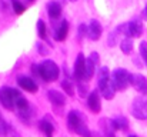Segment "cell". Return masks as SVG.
<instances>
[{
	"label": "cell",
	"mask_w": 147,
	"mask_h": 137,
	"mask_svg": "<svg viewBox=\"0 0 147 137\" xmlns=\"http://www.w3.org/2000/svg\"><path fill=\"white\" fill-rule=\"evenodd\" d=\"M94 66H96V63L89 57L87 60H86V70H84V80H89V79H92L93 77V74H94Z\"/></svg>",
	"instance_id": "obj_17"
},
{
	"label": "cell",
	"mask_w": 147,
	"mask_h": 137,
	"mask_svg": "<svg viewBox=\"0 0 147 137\" xmlns=\"http://www.w3.org/2000/svg\"><path fill=\"white\" fill-rule=\"evenodd\" d=\"M111 123H113V127L116 130H127L129 129V120L123 116L116 117L114 120H111Z\"/></svg>",
	"instance_id": "obj_16"
},
{
	"label": "cell",
	"mask_w": 147,
	"mask_h": 137,
	"mask_svg": "<svg viewBox=\"0 0 147 137\" xmlns=\"http://www.w3.org/2000/svg\"><path fill=\"white\" fill-rule=\"evenodd\" d=\"M143 33V23L140 19H134L126 24V34L130 37H140Z\"/></svg>",
	"instance_id": "obj_7"
},
{
	"label": "cell",
	"mask_w": 147,
	"mask_h": 137,
	"mask_svg": "<svg viewBox=\"0 0 147 137\" xmlns=\"http://www.w3.org/2000/svg\"><path fill=\"white\" fill-rule=\"evenodd\" d=\"M130 84L142 94H147V79L142 74H130Z\"/></svg>",
	"instance_id": "obj_9"
},
{
	"label": "cell",
	"mask_w": 147,
	"mask_h": 137,
	"mask_svg": "<svg viewBox=\"0 0 147 137\" xmlns=\"http://www.w3.org/2000/svg\"><path fill=\"white\" fill-rule=\"evenodd\" d=\"M67 123H69V129L71 132H74L80 136H89L90 134V132L87 130V127H86L83 119L80 117L79 111H74V110L70 111L69 116H67Z\"/></svg>",
	"instance_id": "obj_3"
},
{
	"label": "cell",
	"mask_w": 147,
	"mask_h": 137,
	"mask_svg": "<svg viewBox=\"0 0 147 137\" xmlns=\"http://www.w3.org/2000/svg\"><path fill=\"white\" fill-rule=\"evenodd\" d=\"M120 49H121V51H123L124 54H130L131 50H133V42H131V39H130V37L123 39V40L120 42Z\"/></svg>",
	"instance_id": "obj_18"
},
{
	"label": "cell",
	"mask_w": 147,
	"mask_h": 137,
	"mask_svg": "<svg viewBox=\"0 0 147 137\" xmlns=\"http://www.w3.org/2000/svg\"><path fill=\"white\" fill-rule=\"evenodd\" d=\"M140 54H142V59L144 60V63L147 64V42H142V45H140Z\"/></svg>",
	"instance_id": "obj_23"
},
{
	"label": "cell",
	"mask_w": 147,
	"mask_h": 137,
	"mask_svg": "<svg viewBox=\"0 0 147 137\" xmlns=\"http://www.w3.org/2000/svg\"><path fill=\"white\" fill-rule=\"evenodd\" d=\"M17 96H20V91L14 90L11 87H1L0 89V103L3 104L4 109L13 110L16 107L14 101H16Z\"/></svg>",
	"instance_id": "obj_5"
},
{
	"label": "cell",
	"mask_w": 147,
	"mask_h": 137,
	"mask_svg": "<svg viewBox=\"0 0 147 137\" xmlns=\"http://www.w3.org/2000/svg\"><path fill=\"white\" fill-rule=\"evenodd\" d=\"M84 70H86V59L83 53H79L76 61H74V79L77 82L84 80Z\"/></svg>",
	"instance_id": "obj_8"
},
{
	"label": "cell",
	"mask_w": 147,
	"mask_h": 137,
	"mask_svg": "<svg viewBox=\"0 0 147 137\" xmlns=\"http://www.w3.org/2000/svg\"><path fill=\"white\" fill-rule=\"evenodd\" d=\"M29 1H34V0H29Z\"/></svg>",
	"instance_id": "obj_27"
},
{
	"label": "cell",
	"mask_w": 147,
	"mask_h": 137,
	"mask_svg": "<svg viewBox=\"0 0 147 137\" xmlns=\"http://www.w3.org/2000/svg\"><path fill=\"white\" fill-rule=\"evenodd\" d=\"M37 33H39V37L46 39V24H45L43 20L37 22Z\"/></svg>",
	"instance_id": "obj_21"
},
{
	"label": "cell",
	"mask_w": 147,
	"mask_h": 137,
	"mask_svg": "<svg viewBox=\"0 0 147 137\" xmlns=\"http://www.w3.org/2000/svg\"><path fill=\"white\" fill-rule=\"evenodd\" d=\"M39 126H40V130L45 133V134H47V136H51L53 134V130H54V126L49 123V121H46V120H42L40 123H39Z\"/></svg>",
	"instance_id": "obj_19"
},
{
	"label": "cell",
	"mask_w": 147,
	"mask_h": 137,
	"mask_svg": "<svg viewBox=\"0 0 147 137\" xmlns=\"http://www.w3.org/2000/svg\"><path fill=\"white\" fill-rule=\"evenodd\" d=\"M98 89L100 93L104 99L110 100L114 97V86L111 83V79H110V72L107 67H101L100 72H98Z\"/></svg>",
	"instance_id": "obj_1"
},
{
	"label": "cell",
	"mask_w": 147,
	"mask_h": 137,
	"mask_svg": "<svg viewBox=\"0 0 147 137\" xmlns=\"http://www.w3.org/2000/svg\"><path fill=\"white\" fill-rule=\"evenodd\" d=\"M67 33H69V23L66 22V20H63L61 23H60V26L56 29V32H54V40H57V42H63L66 37H67Z\"/></svg>",
	"instance_id": "obj_14"
},
{
	"label": "cell",
	"mask_w": 147,
	"mask_h": 137,
	"mask_svg": "<svg viewBox=\"0 0 147 137\" xmlns=\"http://www.w3.org/2000/svg\"><path fill=\"white\" fill-rule=\"evenodd\" d=\"M86 32H87V27H86L84 24H82V26H80V39H82V37H84V36L87 34Z\"/></svg>",
	"instance_id": "obj_24"
},
{
	"label": "cell",
	"mask_w": 147,
	"mask_h": 137,
	"mask_svg": "<svg viewBox=\"0 0 147 137\" xmlns=\"http://www.w3.org/2000/svg\"><path fill=\"white\" fill-rule=\"evenodd\" d=\"M47 14L51 20H57L61 16V4L59 1H50L47 4Z\"/></svg>",
	"instance_id": "obj_13"
},
{
	"label": "cell",
	"mask_w": 147,
	"mask_h": 137,
	"mask_svg": "<svg viewBox=\"0 0 147 137\" xmlns=\"http://www.w3.org/2000/svg\"><path fill=\"white\" fill-rule=\"evenodd\" d=\"M17 84L26 91H30V93H36L39 86L36 84V82L32 79V77H27V76H20L17 79Z\"/></svg>",
	"instance_id": "obj_10"
},
{
	"label": "cell",
	"mask_w": 147,
	"mask_h": 137,
	"mask_svg": "<svg viewBox=\"0 0 147 137\" xmlns=\"http://www.w3.org/2000/svg\"><path fill=\"white\" fill-rule=\"evenodd\" d=\"M111 83L116 90H126L130 84V74L124 69H117L111 74Z\"/></svg>",
	"instance_id": "obj_4"
},
{
	"label": "cell",
	"mask_w": 147,
	"mask_h": 137,
	"mask_svg": "<svg viewBox=\"0 0 147 137\" xmlns=\"http://www.w3.org/2000/svg\"><path fill=\"white\" fill-rule=\"evenodd\" d=\"M70 1H76V0H70Z\"/></svg>",
	"instance_id": "obj_28"
},
{
	"label": "cell",
	"mask_w": 147,
	"mask_h": 137,
	"mask_svg": "<svg viewBox=\"0 0 147 137\" xmlns=\"http://www.w3.org/2000/svg\"><path fill=\"white\" fill-rule=\"evenodd\" d=\"M131 113L139 120H147V99L146 97L140 96V97H136L133 100Z\"/></svg>",
	"instance_id": "obj_6"
},
{
	"label": "cell",
	"mask_w": 147,
	"mask_h": 137,
	"mask_svg": "<svg viewBox=\"0 0 147 137\" xmlns=\"http://www.w3.org/2000/svg\"><path fill=\"white\" fill-rule=\"evenodd\" d=\"M97 57H98L97 53H92V56H90V59H92V60H93V61H94L96 64L98 63V59H97Z\"/></svg>",
	"instance_id": "obj_25"
},
{
	"label": "cell",
	"mask_w": 147,
	"mask_h": 137,
	"mask_svg": "<svg viewBox=\"0 0 147 137\" xmlns=\"http://www.w3.org/2000/svg\"><path fill=\"white\" fill-rule=\"evenodd\" d=\"M11 4H13V10H14L16 14H22L24 11V9H26L19 0H11Z\"/></svg>",
	"instance_id": "obj_22"
},
{
	"label": "cell",
	"mask_w": 147,
	"mask_h": 137,
	"mask_svg": "<svg viewBox=\"0 0 147 137\" xmlns=\"http://www.w3.org/2000/svg\"><path fill=\"white\" fill-rule=\"evenodd\" d=\"M61 87H63V90L66 91L69 96H73L74 94V89H73V84H71V82L69 80V79H64V82L61 83Z\"/></svg>",
	"instance_id": "obj_20"
},
{
	"label": "cell",
	"mask_w": 147,
	"mask_h": 137,
	"mask_svg": "<svg viewBox=\"0 0 147 137\" xmlns=\"http://www.w3.org/2000/svg\"><path fill=\"white\" fill-rule=\"evenodd\" d=\"M49 100L54 104V106H63L66 103V97L60 93V91L56 90H49V94H47Z\"/></svg>",
	"instance_id": "obj_15"
},
{
	"label": "cell",
	"mask_w": 147,
	"mask_h": 137,
	"mask_svg": "<svg viewBox=\"0 0 147 137\" xmlns=\"http://www.w3.org/2000/svg\"><path fill=\"white\" fill-rule=\"evenodd\" d=\"M100 34H101V26L96 19L90 20L89 23V27H87V36L92 39V40H98L100 39Z\"/></svg>",
	"instance_id": "obj_11"
},
{
	"label": "cell",
	"mask_w": 147,
	"mask_h": 137,
	"mask_svg": "<svg viewBox=\"0 0 147 137\" xmlns=\"http://www.w3.org/2000/svg\"><path fill=\"white\" fill-rule=\"evenodd\" d=\"M39 69V77H42L45 82H54L57 80L60 70L57 67V64L51 60H45L43 63H40L37 66Z\"/></svg>",
	"instance_id": "obj_2"
},
{
	"label": "cell",
	"mask_w": 147,
	"mask_h": 137,
	"mask_svg": "<svg viewBox=\"0 0 147 137\" xmlns=\"http://www.w3.org/2000/svg\"><path fill=\"white\" fill-rule=\"evenodd\" d=\"M87 106L89 109L93 111V113H98L100 109H101V104H100V96H98L97 91H92L87 97Z\"/></svg>",
	"instance_id": "obj_12"
},
{
	"label": "cell",
	"mask_w": 147,
	"mask_h": 137,
	"mask_svg": "<svg viewBox=\"0 0 147 137\" xmlns=\"http://www.w3.org/2000/svg\"><path fill=\"white\" fill-rule=\"evenodd\" d=\"M144 17H146V20H147V6L144 7Z\"/></svg>",
	"instance_id": "obj_26"
}]
</instances>
